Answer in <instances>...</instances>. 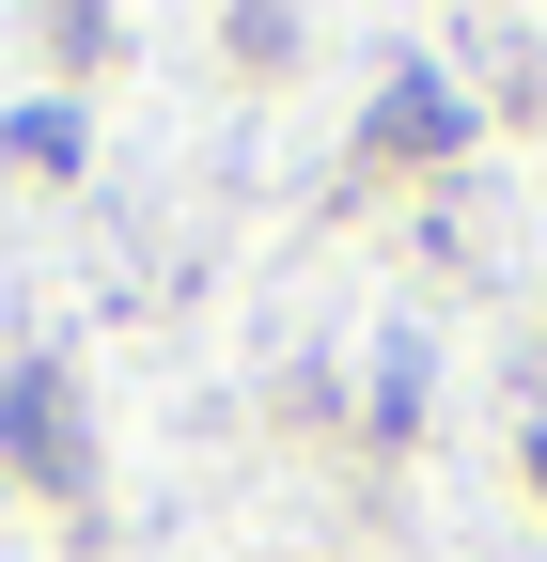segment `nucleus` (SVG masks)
<instances>
[{
	"label": "nucleus",
	"instance_id": "1",
	"mask_svg": "<svg viewBox=\"0 0 547 562\" xmlns=\"http://www.w3.org/2000/svg\"><path fill=\"white\" fill-rule=\"evenodd\" d=\"M16 438H32V469H47V484H63V469H79V453H63V391H47V375L16 391Z\"/></svg>",
	"mask_w": 547,
	"mask_h": 562
}]
</instances>
